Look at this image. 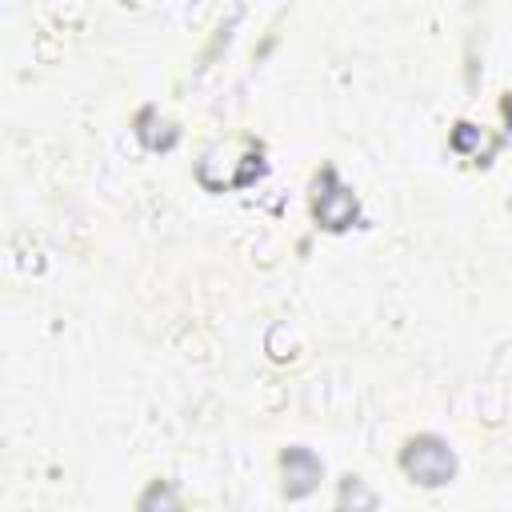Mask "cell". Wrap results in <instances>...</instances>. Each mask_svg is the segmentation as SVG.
Instances as JSON below:
<instances>
[{
  "instance_id": "obj_1",
  "label": "cell",
  "mask_w": 512,
  "mask_h": 512,
  "mask_svg": "<svg viewBox=\"0 0 512 512\" xmlns=\"http://www.w3.org/2000/svg\"><path fill=\"white\" fill-rule=\"evenodd\" d=\"M404 464H408V472L420 476L424 484H440V480L452 472V456H448V448H440L436 440L412 444L408 456H404Z\"/></svg>"
}]
</instances>
